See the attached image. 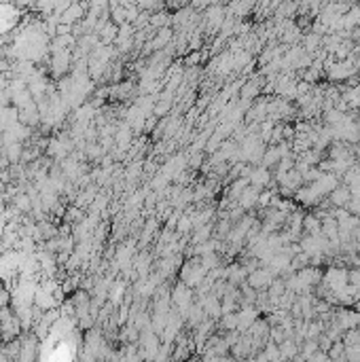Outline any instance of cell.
I'll return each mask as SVG.
<instances>
[{
    "instance_id": "cell-1",
    "label": "cell",
    "mask_w": 360,
    "mask_h": 362,
    "mask_svg": "<svg viewBox=\"0 0 360 362\" xmlns=\"http://www.w3.org/2000/svg\"><path fill=\"white\" fill-rule=\"evenodd\" d=\"M331 199H333V203H337V206H343V203L350 201V189H343V187L335 189L331 193Z\"/></svg>"
},
{
    "instance_id": "cell-2",
    "label": "cell",
    "mask_w": 360,
    "mask_h": 362,
    "mask_svg": "<svg viewBox=\"0 0 360 362\" xmlns=\"http://www.w3.org/2000/svg\"><path fill=\"white\" fill-rule=\"evenodd\" d=\"M269 282V273L267 271H255L250 275V284L252 286H261V284H267Z\"/></svg>"
},
{
    "instance_id": "cell-3",
    "label": "cell",
    "mask_w": 360,
    "mask_h": 362,
    "mask_svg": "<svg viewBox=\"0 0 360 362\" xmlns=\"http://www.w3.org/2000/svg\"><path fill=\"white\" fill-rule=\"evenodd\" d=\"M267 178H269L267 170H259L257 174H252V176H250V180L255 183V187H257V189H259L261 185H265V183H267Z\"/></svg>"
}]
</instances>
